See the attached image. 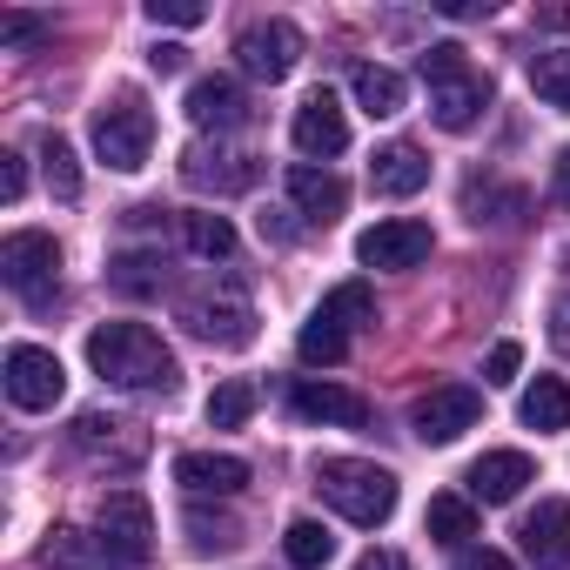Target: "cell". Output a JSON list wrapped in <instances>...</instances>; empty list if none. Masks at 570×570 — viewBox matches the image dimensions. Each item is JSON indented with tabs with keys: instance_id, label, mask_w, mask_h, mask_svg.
Segmentation results:
<instances>
[{
	"instance_id": "1",
	"label": "cell",
	"mask_w": 570,
	"mask_h": 570,
	"mask_svg": "<svg viewBox=\"0 0 570 570\" xmlns=\"http://www.w3.org/2000/svg\"><path fill=\"white\" fill-rule=\"evenodd\" d=\"M88 363L101 383H121V390H175L181 370H175V350L148 330V323H101L88 336Z\"/></svg>"
},
{
	"instance_id": "2",
	"label": "cell",
	"mask_w": 570,
	"mask_h": 570,
	"mask_svg": "<svg viewBox=\"0 0 570 570\" xmlns=\"http://www.w3.org/2000/svg\"><path fill=\"white\" fill-rule=\"evenodd\" d=\"M416 75H423V88H430V121H436V128H450V135H463V128L490 108V75H483L456 41L423 48Z\"/></svg>"
},
{
	"instance_id": "3",
	"label": "cell",
	"mask_w": 570,
	"mask_h": 570,
	"mask_svg": "<svg viewBox=\"0 0 570 570\" xmlns=\"http://www.w3.org/2000/svg\"><path fill=\"white\" fill-rule=\"evenodd\" d=\"M316 490H323V503H330L336 517H350V523H363V530L390 523V510H396V476H390L383 463H363V456H330V463L316 470Z\"/></svg>"
},
{
	"instance_id": "4",
	"label": "cell",
	"mask_w": 570,
	"mask_h": 570,
	"mask_svg": "<svg viewBox=\"0 0 570 570\" xmlns=\"http://www.w3.org/2000/svg\"><path fill=\"white\" fill-rule=\"evenodd\" d=\"M0 282H8L28 309H48L55 289H61V242L48 228H14L0 242Z\"/></svg>"
},
{
	"instance_id": "5",
	"label": "cell",
	"mask_w": 570,
	"mask_h": 570,
	"mask_svg": "<svg viewBox=\"0 0 570 570\" xmlns=\"http://www.w3.org/2000/svg\"><path fill=\"white\" fill-rule=\"evenodd\" d=\"M155 148V115L141 108V95H115L95 108V155L115 168V175H135Z\"/></svg>"
},
{
	"instance_id": "6",
	"label": "cell",
	"mask_w": 570,
	"mask_h": 570,
	"mask_svg": "<svg viewBox=\"0 0 570 570\" xmlns=\"http://www.w3.org/2000/svg\"><path fill=\"white\" fill-rule=\"evenodd\" d=\"M95 537L108 550V563H141L155 550V510L141 490H108L101 497V517H95Z\"/></svg>"
},
{
	"instance_id": "7",
	"label": "cell",
	"mask_w": 570,
	"mask_h": 570,
	"mask_svg": "<svg viewBox=\"0 0 570 570\" xmlns=\"http://www.w3.org/2000/svg\"><path fill=\"white\" fill-rule=\"evenodd\" d=\"M235 61L255 81H289L296 61H303V28L296 21H248L235 35Z\"/></svg>"
},
{
	"instance_id": "8",
	"label": "cell",
	"mask_w": 570,
	"mask_h": 570,
	"mask_svg": "<svg viewBox=\"0 0 570 570\" xmlns=\"http://www.w3.org/2000/svg\"><path fill=\"white\" fill-rule=\"evenodd\" d=\"M0 376H8V403L14 410H55L68 376H61V356L41 350V343H14L8 363H0Z\"/></svg>"
},
{
	"instance_id": "9",
	"label": "cell",
	"mask_w": 570,
	"mask_h": 570,
	"mask_svg": "<svg viewBox=\"0 0 570 570\" xmlns=\"http://www.w3.org/2000/svg\"><path fill=\"white\" fill-rule=\"evenodd\" d=\"M476 416H483V396L470 383H436L410 403V430L423 443H456L463 430H476Z\"/></svg>"
},
{
	"instance_id": "10",
	"label": "cell",
	"mask_w": 570,
	"mask_h": 570,
	"mask_svg": "<svg viewBox=\"0 0 570 570\" xmlns=\"http://www.w3.org/2000/svg\"><path fill=\"white\" fill-rule=\"evenodd\" d=\"M68 436H75V450H81L88 463H101V470H135V463L148 456V430L128 423V416H101V410H88Z\"/></svg>"
},
{
	"instance_id": "11",
	"label": "cell",
	"mask_w": 570,
	"mask_h": 570,
	"mask_svg": "<svg viewBox=\"0 0 570 570\" xmlns=\"http://www.w3.org/2000/svg\"><path fill=\"white\" fill-rule=\"evenodd\" d=\"M181 181H188L195 195H248V188L262 181V161L242 155V148H208V141H195V148L181 155Z\"/></svg>"
},
{
	"instance_id": "12",
	"label": "cell",
	"mask_w": 570,
	"mask_h": 570,
	"mask_svg": "<svg viewBox=\"0 0 570 570\" xmlns=\"http://www.w3.org/2000/svg\"><path fill=\"white\" fill-rule=\"evenodd\" d=\"M181 323H188V336H202V343H215V350H248V343H255V309H248L235 289H222V296H188V303H181Z\"/></svg>"
},
{
	"instance_id": "13",
	"label": "cell",
	"mask_w": 570,
	"mask_h": 570,
	"mask_svg": "<svg viewBox=\"0 0 570 570\" xmlns=\"http://www.w3.org/2000/svg\"><path fill=\"white\" fill-rule=\"evenodd\" d=\"M430 248H436V235H430V222H416V215H390V222L363 228V242H356L363 268H416Z\"/></svg>"
},
{
	"instance_id": "14",
	"label": "cell",
	"mask_w": 570,
	"mask_h": 570,
	"mask_svg": "<svg viewBox=\"0 0 570 570\" xmlns=\"http://www.w3.org/2000/svg\"><path fill=\"white\" fill-rule=\"evenodd\" d=\"M289 410H296L303 423H336V430H363V423H370V396H356V390H343V383H316V376L289 383Z\"/></svg>"
},
{
	"instance_id": "15",
	"label": "cell",
	"mask_w": 570,
	"mask_h": 570,
	"mask_svg": "<svg viewBox=\"0 0 570 570\" xmlns=\"http://www.w3.org/2000/svg\"><path fill=\"white\" fill-rule=\"evenodd\" d=\"M517 543H523V557H530L537 570H570V503H563V497H543V503L523 517Z\"/></svg>"
},
{
	"instance_id": "16",
	"label": "cell",
	"mask_w": 570,
	"mask_h": 570,
	"mask_svg": "<svg viewBox=\"0 0 570 570\" xmlns=\"http://www.w3.org/2000/svg\"><path fill=\"white\" fill-rule=\"evenodd\" d=\"M175 483L188 497H242L248 490V463L222 456V450H181L175 456Z\"/></svg>"
},
{
	"instance_id": "17",
	"label": "cell",
	"mask_w": 570,
	"mask_h": 570,
	"mask_svg": "<svg viewBox=\"0 0 570 570\" xmlns=\"http://www.w3.org/2000/svg\"><path fill=\"white\" fill-rule=\"evenodd\" d=\"M463 483H470L476 503H510V497H523V483H537V463L523 450H483L463 470Z\"/></svg>"
},
{
	"instance_id": "18",
	"label": "cell",
	"mask_w": 570,
	"mask_h": 570,
	"mask_svg": "<svg viewBox=\"0 0 570 570\" xmlns=\"http://www.w3.org/2000/svg\"><path fill=\"white\" fill-rule=\"evenodd\" d=\"M296 148L303 155H343L350 148V115H343V101L330 95V88H316L303 108H296Z\"/></svg>"
},
{
	"instance_id": "19",
	"label": "cell",
	"mask_w": 570,
	"mask_h": 570,
	"mask_svg": "<svg viewBox=\"0 0 570 570\" xmlns=\"http://www.w3.org/2000/svg\"><path fill=\"white\" fill-rule=\"evenodd\" d=\"M188 121L208 135H228V128H242L248 121V95H242V81H228V75H202L195 88H188Z\"/></svg>"
},
{
	"instance_id": "20",
	"label": "cell",
	"mask_w": 570,
	"mask_h": 570,
	"mask_svg": "<svg viewBox=\"0 0 570 570\" xmlns=\"http://www.w3.org/2000/svg\"><path fill=\"white\" fill-rule=\"evenodd\" d=\"M423 181H430V161H423V148H410V141H390V148H376V161H370V188H376V195L403 202V195H416Z\"/></svg>"
},
{
	"instance_id": "21",
	"label": "cell",
	"mask_w": 570,
	"mask_h": 570,
	"mask_svg": "<svg viewBox=\"0 0 570 570\" xmlns=\"http://www.w3.org/2000/svg\"><path fill=\"white\" fill-rule=\"evenodd\" d=\"M289 202H296V215H303V222H336V215H343V202H350V188H343L330 168L296 161V168H289Z\"/></svg>"
},
{
	"instance_id": "22",
	"label": "cell",
	"mask_w": 570,
	"mask_h": 570,
	"mask_svg": "<svg viewBox=\"0 0 570 570\" xmlns=\"http://www.w3.org/2000/svg\"><path fill=\"white\" fill-rule=\"evenodd\" d=\"M316 323H330V330H343V336L370 330V323H376V289H370V282H336V289L316 303Z\"/></svg>"
},
{
	"instance_id": "23",
	"label": "cell",
	"mask_w": 570,
	"mask_h": 570,
	"mask_svg": "<svg viewBox=\"0 0 570 570\" xmlns=\"http://www.w3.org/2000/svg\"><path fill=\"white\" fill-rule=\"evenodd\" d=\"M350 88H356V108L363 115H376V121H390V115H403V75L396 68H383V61H363L356 75H350Z\"/></svg>"
},
{
	"instance_id": "24",
	"label": "cell",
	"mask_w": 570,
	"mask_h": 570,
	"mask_svg": "<svg viewBox=\"0 0 570 570\" xmlns=\"http://www.w3.org/2000/svg\"><path fill=\"white\" fill-rule=\"evenodd\" d=\"M101 537H88V530H75V523H61V530H48V543H41V563L48 570H101Z\"/></svg>"
},
{
	"instance_id": "25",
	"label": "cell",
	"mask_w": 570,
	"mask_h": 570,
	"mask_svg": "<svg viewBox=\"0 0 570 570\" xmlns=\"http://www.w3.org/2000/svg\"><path fill=\"white\" fill-rule=\"evenodd\" d=\"M523 423L530 430H570V383L563 376H537L523 390Z\"/></svg>"
},
{
	"instance_id": "26",
	"label": "cell",
	"mask_w": 570,
	"mask_h": 570,
	"mask_svg": "<svg viewBox=\"0 0 570 570\" xmlns=\"http://www.w3.org/2000/svg\"><path fill=\"white\" fill-rule=\"evenodd\" d=\"M423 530L436 537V543H470L476 537V503L470 497H430V510H423Z\"/></svg>"
},
{
	"instance_id": "27",
	"label": "cell",
	"mask_w": 570,
	"mask_h": 570,
	"mask_svg": "<svg viewBox=\"0 0 570 570\" xmlns=\"http://www.w3.org/2000/svg\"><path fill=\"white\" fill-rule=\"evenodd\" d=\"M282 557H289L296 570H323V563L336 557V537H330L316 517H296L289 530H282Z\"/></svg>"
},
{
	"instance_id": "28",
	"label": "cell",
	"mask_w": 570,
	"mask_h": 570,
	"mask_svg": "<svg viewBox=\"0 0 570 570\" xmlns=\"http://www.w3.org/2000/svg\"><path fill=\"white\" fill-rule=\"evenodd\" d=\"M108 282L121 296H161V255L155 248H128V255H115Z\"/></svg>"
},
{
	"instance_id": "29",
	"label": "cell",
	"mask_w": 570,
	"mask_h": 570,
	"mask_svg": "<svg viewBox=\"0 0 570 570\" xmlns=\"http://www.w3.org/2000/svg\"><path fill=\"white\" fill-rule=\"evenodd\" d=\"M181 242H188V255H202V262H228V255H235L228 215H181Z\"/></svg>"
},
{
	"instance_id": "30",
	"label": "cell",
	"mask_w": 570,
	"mask_h": 570,
	"mask_svg": "<svg viewBox=\"0 0 570 570\" xmlns=\"http://www.w3.org/2000/svg\"><path fill=\"white\" fill-rule=\"evenodd\" d=\"M41 168H48L55 202H75V195H81V161H75L68 135H41Z\"/></svg>"
},
{
	"instance_id": "31",
	"label": "cell",
	"mask_w": 570,
	"mask_h": 570,
	"mask_svg": "<svg viewBox=\"0 0 570 570\" xmlns=\"http://www.w3.org/2000/svg\"><path fill=\"white\" fill-rule=\"evenodd\" d=\"M530 88H537V101H550V108H570V48H557V55H537V61H530Z\"/></svg>"
},
{
	"instance_id": "32",
	"label": "cell",
	"mask_w": 570,
	"mask_h": 570,
	"mask_svg": "<svg viewBox=\"0 0 570 570\" xmlns=\"http://www.w3.org/2000/svg\"><path fill=\"white\" fill-rule=\"evenodd\" d=\"M296 350H303V363H343V356H350V336L309 316V323H303V336H296Z\"/></svg>"
},
{
	"instance_id": "33",
	"label": "cell",
	"mask_w": 570,
	"mask_h": 570,
	"mask_svg": "<svg viewBox=\"0 0 570 570\" xmlns=\"http://www.w3.org/2000/svg\"><path fill=\"white\" fill-rule=\"evenodd\" d=\"M248 410H255V390H248V383H222V390L208 396V423H215V430H242Z\"/></svg>"
},
{
	"instance_id": "34",
	"label": "cell",
	"mask_w": 570,
	"mask_h": 570,
	"mask_svg": "<svg viewBox=\"0 0 570 570\" xmlns=\"http://www.w3.org/2000/svg\"><path fill=\"white\" fill-rule=\"evenodd\" d=\"M188 537H195V550H228L235 543V523L228 517H208L202 503H188Z\"/></svg>"
},
{
	"instance_id": "35",
	"label": "cell",
	"mask_w": 570,
	"mask_h": 570,
	"mask_svg": "<svg viewBox=\"0 0 570 570\" xmlns=\"http://www.w3.org/2000/svg\"><path fill=\"white\" fill-rule=\"evenodd\" d=\"M148 21L155 28H202L208 8H202V0H148Z\"/></svg>"
},
{
	"instance_id": "36",
	"label": "cell",
	"mask_w": 570,
	"mask_h": 570,
	"mask_svg": "<svg viewBox=\"0 0 570 570\" xmlns=\"http://www.w3.org/2000/svg\"><path fill=\"white\" fill-rule=\"evenodd\" d=\"M517 370H523V350L517 343H497L490 363H483V383H517Z\"/></svg>"
},
{
	"instance_id": "37",
	"label": "cell",
	"mask_w": 570,
	"mask_h": 570,
	"mask_svg": "<svg viewBox=\"0 0 570 570\" xmlns=\"http://www.w3.org/2000/svg\"><path fill=\"white\" fill-rule=\"evenodd\" d=\"M41 35H48V21H41V14H0V41H8V48L41 41Z\"/></svg>"
},
{
	"instance_id": "38",
	"label": "cell",
	"mask_w": 570,
	"mask_h": 570,
	"mask_svg": "<svg viewBox=\"0 0 570 570\" xmlns=\"http://www.w3.org/2000/svg\"><path fill=\"white\" fill-rule=\"evenodd\" d=\"M28 195V168H21V155H0V202H21Z\"/></svg>"
},
{
	"instance_id": "39",
	"label": "cell",
	"mask_w": 570,
	"mask_h": 570,
	"mask_svg": "<svg viewBox=\"0 0 570 570\" xmlns=\"http://www.w3.org/2000/svg\"><path fill=\"white\" fill-rule=\"evenodd\" d=\"M550 343L570 356V296H557V303H550Z\"/></svg>"
},
{
	"instance_id": "40",
	"label": "cell",
	"mask_w": 570,
	"mask_h": 570,
	"mask_svg": "<svg viewBox=\"0 0 570 570\" xmlns=\"http://www.w3.org/2000/svg\"><path fill=\"white\" fill-rule=\"evenodd\" d=\"M456 570H517V563H510L503 550H463V557H456Z\"/></svg>"
},
{
	"instance_id": "41",
	"label": "cell",
	"mask_w": 570,
	"mask_h": 570,
	"mask_svg": "<svg viewBox=\"0 0 570 570\" xmlns=\"http://www.w3.org/2000/svg\"><path fill=\"white\" fill-rule=\"evenodd\" d=\"M181 61H188V48H175V41H161V48L148 55V68H155V75H181Z\"/></svg>"
},
{
	"instance_id": "42",
	"label": "cell",
	"mask_w": 570,
	"mask_h": 570,
	"mask_svg": "<svg viewBox=\"0 0 570 570\" xmlns=\"http://www.w3.org/2000/svg\"><path fill=\"white\" fill-rule=\"evenodd\" d=\"M550 195H557V202L570 208V148H563V155L550 161Z\"/></svg>"
},
{
	"instance_id": "43",
	"label": "cell",
	"mask_w": 570,
	"mask_h": 570,
	"mask_svg": "<svg viewBox=\"0 0 570 570\" xmlns=\"http://www.w3.org/2000/svg\"><path fill=\"white\" fill-rule=\"evenodd\" d=\"M356 570H410V557H403V550H370Z\"/></svg>"
},
{
	"instance_id": "44",
	"label": "cell",
	"mask_w": 570,
	"mask_h": 570,
	"mask_svg": "<svg viewBox=\"0 0 570 570\" xmlns=\"http://www.w3.org/2000/svg\"><path fill=\"white\" fill-rule=\"evenodd\" d=\"M443 14H456V21H476V14H490V0H436Z\"/></svg>"
}]
</instances>
